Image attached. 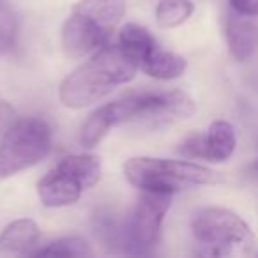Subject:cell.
<instances>
[{"mask_svg":"<svg viewBox=\"0 0 258 258\" xmlns=\"http://www.w3.org/2000/svg\"><path fill=\"white\" fill-rule=\"evenodd\" d=\"M191 230L200 246V254L207 256H225L249 249L254 242L249 225L239 214L223 207H205L198 211Z\"/></svg>","mask_w":258,"mask_h":258,"instance_id":"5b68a950","label":"cell"},{"mask_svg":"<svg viewBox=\"0 0 258 258\" xmlns=\"http://www.w3.org/2000/svg\"><path fill=\"white\" fill-rule=\"evenodd\" d=\"M125 15V0H80L62 27V48L69 58H80L108 44Z\"/></svg>","mask_w":258,"mask_h":258,"instance_id":"3957f363","label":"cell"},{"mask_svg":"<svg viewBox=\"0 0 258 258\" xmlns=\"http://www.w3.org/2000/svg\"><path fill=\"white\" fill-rule=\"evenodd\" d=\"M138 64L118 46H103L62 82L58 97L68 108H83L106 97L118 85L131 82Z\"/></svg>","mask_w":258,"mask_h":258,"instance_id":"7a4b0ae2","label":"cell"},{"mask_svg":"<svg viewBox=\"0 0 258 258\" xmlns=\"http://www.w3.org/2000/svg\"><path fill=\"white\" fill-rule=\"evenodd\" d=\"M51 149V127L43 118H22L0 140V179L37 165Z\"/></svg>","mask_w":258,"mask_h":258,"instance_id":"52a82bcc","label":"cell"},{"mask_svg":"<svg viewBox=\"0 0 258 258\" xmlns=\"http://www.w3.org/2000/svg\"><path fill=\"white\" fill-rule=\"evenodd\" d=\"M225 34L230 55L237 62L247 60L258 50V23H254L251 16L233 11V15L226 18Z\"/></svg>","mask_w":258,"mask_h":258,"instance_id":"9c48e42d","label":"cell"},{"mask_svg":"<svg viewBox=\"0 0 258 258\" xmlns=\"http://www.w3.org/2000/svg\"><path fill=\"white\" fill-rule=\"evenodd\" d=\"M18 32V22L15 13L6 2L0 0V53L11 50Z\"/></svg>","mask_w":258,"mask_h":258,"instance_id":"e0dca14e","label":"cell"},{"mask_svg":"<svg viewBox=\"0 0 258 258\" xmlns=\"http://www.w3.org/2000/svg\"><path fill=\"white\" fill-rule=\"evenodd\" d=\"M41 237L39 226L32 219H16L0 233V251L6 253H29Z\"/></svg>","mask_w":258,"mask_h":258,"instance_id":"8fae6325","label":"cell"},{"mask_svg":"<svg viewBox=\"0 0 258 258\" xmlns=\"http://www.w3.org/2000/svg\"><path fill=\"white\" fill-rule=\"evenodd\" d=\"M172 205L170 193L144 191L124 221L125 253L147 254L158 244L165 214Z\"/></svg>","mask_w":258,"mask_h":258,"instance_id":"ba28073f","label":"cell"},{"mask_svg":"<svg viewBox=\"0 0 258 258\" xmlns=\"http://www.w3.org/2000/svg\"><path fill=\"white\" fill-rule=\"evenodd\" d=\"M195 103L182 90L168 92H140L97 108L83 124V147H96L111 127L131 120L166 122L168 118H187L195 113Z\"/></svg>","mask_w":258,"mask_h":258,"instance_id":"6da1fadb","label":"cell"},{"mask_svg":"<svg viewBox=\"0 0 258 258\" xmlns=\"http://www.w3.org/2000/svg\"><path fill=\"white\" fill-rule=\"evenodd\" d=\"M124 175L135 187L142 191L170 195L186 187L218 182V175L207 166L159 158L129 159L124 165Z\"/></svg>","mask_w":258,"mask_h":258,"instance_id":"277c9868","label":"cell"},{"mask_svg":"<svg viewBox=\"0 0 258 258\" xmlns=\"http://www.w3.org/2000/svg\"><path fill=\"white\" fill-rule=\"evenodd\" d=\"M193 11L195 6L191 0H159L156 8V22L163 29H172L187 22Z\"/></svg>","mask_w":258,"mask_h":258,"instance_id":"9a60e30c","label":"cell"},{"mask_svg":"<svg viewBox=\"0 0 258 258\" xmlns=\"http://www.w3.org/2000/svg\"><path fill=\"white\" fill-rule=\"evenodd\" d=\"M118 44L129 57L137 62L138 68L158 48V43L152 37V34L138 23H127L125 27H122L120 36H118Z\"/></svg>","mask_w":258,"mask_h":258,"instance_id":"5bb4252c","label":"cell"},{"mask_svg":"<svg viewBox=\"0 0 258 258\" xmlns=\"http://www.w3.org/2000/svg\"><path fill=\"white\" fill-rule=\"evenodd\" d=\"M13 115H15V111H13V108L9 106L6 101L0 99V131L4 127H8V124L11 122Z\"/></svg>","mask_w":258,"mask_h":258,"instance_id":"d6986e66","label":"cell"},{"mask_svg":"<svg viewBox=\"0 0 258 258\" xmlns=\"http://www.w3.org/2000/svg\"><path fill=\"white\" fill-rule=\"evenodd\" d=\"M205 144H207V161H226L233 154L237 145L233 125L226 120H214L209 125V131L205 135Z\"/></svg>","mask_w":258,"mask_h":258,"instance_id":"4fadbf2b","label":"cell"},{"mask_svg":"<svg viewBox=\"0 0 258 258\" xmlns=\"http://www.w3.org/2000/svg\"><path fill=\"white\" fill-rule=\"evenodd\" d=\"M30 254L37 256H92L94 251L90 249V244L83 240L82 237H64V239L53 240L46 244L44 247H39L36 251H29Z\"/></svg>","mask_w":258,"mask_h":258,"instance_id":"2e32d148","label":"cell"},{"mask_svg":"<svg viewBox=\"0 0 258 258\" xmlns=\"http://www.w3.org/2000/svg\"><path fill=\"white\" fill-rule=\"evenodd\" d=\"M228 4L239 15L251 16V18L258 16V0H228Z\"/></svg>","mask_w":258,"mask_h":258,"instance_id":"ac0fdd59","label":"cell"},{"mask_svg":"<svg viewBox=\"0 0 258 258\" xmlns=\"http://www.w3.org/2000/svg\"><path fill=\"white\" fill-rule=\"evenodd\" d=\"M92 226L94 235L106 251H111V253L125 251L124 223H120L113 209H97V212L92 218Z\"/></svg>","mask_w":258,"mask_h":258,"instance_id":"30bf717a","label":"cell"},{"mask_svg":"<svg viewBox=\"0 0 258 258\" xmlns=\"http://www.w3.org/2000/svg\"><path fill=\"white\" fill-rule=\"evenodd\" d=\"M186 68H187V62L182 55L161 50L159 46L140 64V69L145 75L158 80L179 78L180 75H184Z\"/></svg>","mask_w":258,"mask_h":258,"instance_id":"7c38bea8","label":"cell"},{"mask_svg":"<svg viewBox=\"0 0 258 258\" xmlns=\"http://www.w3.org/2000/svg\"><path fill=\"white\" fill-rule=\"evenodd\" d=\"M101 177V161L92 154L64 158L37 184V195L44 207H64L80 200L83 191Z\"/></svg>","mask_w":258,"mask_h":258,"instance_id":"8992f818","label":"cell"}]
</instances>
